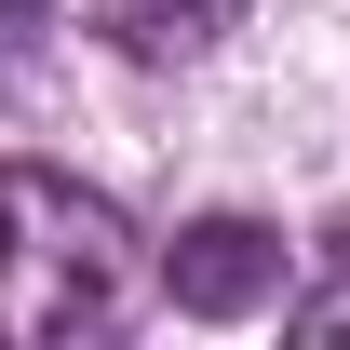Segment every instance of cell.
<instances>
[{
  "label": "cell",
  "instance_id": "2",
  "mask_svg": "<svg viewBox=\"0 0 350 350\" xmlns=\"http://www.w3.org/2000/svg\"><path fill=\"white\" fill-rule=\"evenodd\" d=\"M162 297L189 310V323L269 310V297H283V229H256V216H189V229L162 243Z\"/></svg>",
  "mask_w": 350,
  "mask_h": 350
},
{
  "label": "cell",
  "instance_id": "4",
  "mask_svg": "<svg viewBox=\"0 0 350 350\" xmlns=\"http://www.w3.org/2000/svg\"><path fill=\"white\" fill-rule=\"evenodd\" d=\"M41 27H54V0H0V68H27V54H41Z\"/></svg>",
  "mask_w": 350,
  "mask_h": 350
},
{
  "label": "cell",
  "instance_id": "1",
  "mask_svg": "<svg viewBox=\"0 0 350 350\" xmlns=\"http://www.w3.org/2000/svg\"><path fill=\"white\" fill-rule=\"evenodd\" d=\"M148 297V243L108 189L0 162V350H94Z\"/></svg>",
  "mask_w": 350,
  "mask_h": 350
},
{
  "label": "cell",
  "instance_id": "5",
  "mask_svg": "<svg viewBox=\"0 0 350 350\" xmlns=\"http://www.w3.org/2000/svg\"><path fill=\"white\" fill-rule=\"evenodd\" d=\"M297 337H350V283H323V297H297Z\"/></svg>",
  "mask_w": 350,
  "mask_h": 350
},
{
  "label": "cell",
  "instance_id": "3",
  "mask_svg": "<svg viewBox=\"0 0 350 350\" xmlns=\"http://www.w3.org/2000/svg\"><path fill=\"white\" fill-rule=\"evenodd\" d=\"M94 27H108L122 68H202L243 27V0H94Z\"/></svg>",
  "mask_w": 350,
  "mask_h": 350
}]
</instances>
